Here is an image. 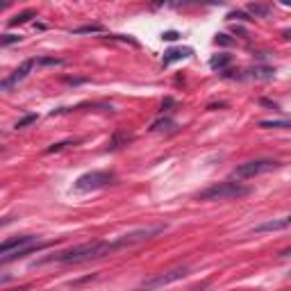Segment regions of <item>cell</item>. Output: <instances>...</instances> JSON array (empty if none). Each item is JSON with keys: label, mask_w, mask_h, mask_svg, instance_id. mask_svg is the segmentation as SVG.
<instances>
[{"label": "cell", "mask_w": 291, "mask_h": 291, "mask_svg": "<svg viewBox=\"0 0 291 291\" xmlns=\"http://www.w3.org/2000/svg\"><path fill=\"white\" fill-rule=\"evenodd\" d=\"M193 55V50L191 48H171L164 53V59H162V66H171L173 62H182V59L191 57Z\"/></svg>", "instance_id": "9"}, {"label": "cell", "mask_w": 291, "mask_h": 291, "mask_svg": "<svg viewBox=\"0 0 291 291\" xmlns=\"http://www.w3.org/2000/svg\"><path fill=\"white\" fill-rule=\"evenodd\" d=\"M21 39H23L21 34H3V36H0V48H3V45H14V43H18Z\"/></svg>", "instance_id": "17"}, {"label": "cell", "mask_w": 291, "mask_h": 291, "mask_svg": "<svg viewBox=\"0 0 291 291\" xmlns=\"http://www.w3.org/2000/svg\"><path fill=\"white\" fill-rule=\"evenodd\" d=\"M36 241H41L39 236L34 234H23V236H9V239L0 241V257L7 253H14V250L23 248V246H30V244H36Z\"/></svg>", "instance_id": "8"}, {"label": "cell", "mask_w": 291, "mask_h": 291, "mask_svg": "<svg viewBox=\"0 0 291 291\" xmlns=\"http://www.w3.org/2000/svg\"><path fill=\"white\" fill-rule=\"evenodd\" d=\"M73 143V141H62V143H55V146H50V148L48 150H45V153H59V150H62V148H66V146H71Z\"/></svg>", "instance_id": "21"}, {"label": "cell", "mask_w": 291, "mask_h": 291, "mask_svg": "<svg viewBox=\"0 0 291 291\" xmlns=\"http://www.w3.org/2000/svg\"><path fill=\"white\" fill-rule=\"evenodd\" d=\"M289 227V218H277V221H266V223H262V225H257L255 227V234H259V232H275V230H286Z\"/></svg>", "instance_id": "10"}, {"label": "cell", "mask_w": 291, "mask_h": 291, "mask_svg": "<svg viewBox=\"0 0 291 291\" xmlns=\"http://www.w3.org/2000/svg\"><path fill=\"white\" fill-rule=\"evenodd\" d=\"M230 62H232L230 55H216V57L209 59V68H214V71H221V68H225Z\"/></svg>", "instance_id": "13"}, {"label": "cell", "mask_w": 291, "mask_h": 291, "mask_svg": "<svg viewBox=\"0 0 291 291\" xmlns=\"http://www.w3.org/2000/svg\"><path fill=\"white\" fill-rule=\"evenodd\" d=\"M250 186L248 184H241V182H218V184H212L209 189L200 191L196 198L198 200H230V198H244V196L250 193Z\"/></svg>", "instance_id": "2"}, {"label": "cell", "mask_w": 291, "mask_h": 291, "mask_svg": "<svg viewBox=\"0 0 291 291\" xmlns=\"http://www.w3.org/2000/svg\"><path fill=\"white\" fill-rule=\"evenodd\" d=\"M282 164L275 162V159H250V162H244L241 166L234 168V177L236 180H250V177H257L262 173L275 171Z\"/></svg>", "instance_id": "4"}, {"label": "cell", "mask_w": 291, "mask_h": 291, "mask_svg": "<svg viewBox=\"0 0 291 291\" xmlns=\"http://www.w3.org/2000/svg\"><path fill=\"white\" fill-rule=\"evenodd\" d=\"M248 12L255 14V16H268V7L266 5H248Z\"/></svg>", "instance_id": "19"}, {"label": "cell", "mask_w": 291, "mask_h": 291, "mask_svg": "<svg viewBox=\"0 0 291 291\" xmlns=\"http://www.w3.org/2000/svg\"><path fill=\"white\" fill-rule=\"evenodd\" d=\"M116 175L112 171H91L84 173L75 180V191H95V189H105V186L114 184Z\"/></svg>", "instance_id": "5"}, {"label": "cell", "mask_w": 291, "mask_h": 291, "mask_svg": "<svg viewBox=\"0 0 291 291\" xmlns=\"http://www.w3.org/2000/svg\"><path fill=\"white\" fill-rule=\"evenodd\" d=\"M168 107H173V98H166L162 103V112H168Z\"/></svg>", "instance_id": "25"}, {"label": "cell", "mask_w": 291, "mask_h": 291, "mask_svg": "<svg viewBox=\"0 0 291 291\" xmlns=\"http://www.w3.org/2000/svg\"><path fill=\"white\" fill-rule=\"evenodd\" d=\"M259 127H280V130H286L289 121H259Z\"/></svg>", "instance_id": "20"}, {"label": "cell", "mask_w": 291, "mask_h": 291, "mask_svg": "<svg viewBox=\"0 0 291 291\" xmlns=\"http://www.w3.org/2000/svg\"><path fill=\"white\" fill-rule=\"evenodd\" d=\"M9 282H14L12 275H0V284H9Z\"/></svg>", "instance_id": "26"}, {"label": "cell", "mask_w": 291, "mask_h": 291, "mask_svg": "<svg viewBox=\"0 0 291 291\" xmlns=\"http://www.w3.org/2000/svg\"><path fill=\"white\" fill-rule=\"evenodd\" d=\"M34 66H39V57H32V59H25V62L21 64V66L16 68V71L12 73V75L7 77V80L0 82V89H12V86H16L18 82H23L27 75H30V71Z\"/></svg>", "instance_id": "7"}, {"label": "cell", "mask_w": 291, "mask_h": 291, "mask_svg": "<svg viewBox=\"0 0 291 291\" xmlns=\"http://www.w3.org/2000/svg\"><path fill=\"white\" fill-rule=\"evenodd\" d=\"M36 16V12H32V9H27V12H23V14H18V16H14L12 21H9V25L12 27H16V25H23V23H27L30 18H34Z\"/></svg>", "instance_id": "15"}, {"label": "cell", "mask_w": 291, "mask_h": 291, "mask_svg": "<svg viewBox=\"0 0 291 291\" xmlns=\"http://www.w3.org/2000/svg\"><path fill=\"white\" fill-rule=\"evenodd\" d=\"M227 18H230V21H250L248 18V14H244V12H232V14H227Z\"/></svg>", "instance_id": "22"}, {"label": "cell", "mask_w": 291, "mask_h": 291, "mask_svg": "<svg viewBox=\"0 0 291 291\" xmlns=\"http://www.w3.org/2000/svg\"><path fill=\"white\" fill-rule=\"evenodd\" d=\"M186 271H189V268H186V266H177V268H173V271L159 273V275L150 277V280H143V282H141V286H143V289H159V286L173 284V282L182 280V277L186 275Z\"/></svg>", "instance_id": "6"}, {"label": "cell", "mask_w": 291, "mask_h": 291, "mask_svg": "<svg viewBox=\"0 0 291 291\" xmlns=\"http://www.w3.org/2000/svg\"><path fill=\"white\" fill-rule=\"evenodd\" d=\"M36 118H39L36 114H27V116H23L14 127H16V130H23V127H27V125H32V123H36Z\"/></svg>", "instance_id": "18"}, {"label": "cell", "mask_w": 291, "mask_h": 291, "mask_svg": "<svg viewBox=\"0 0 291 291\" xmlns=\"http://www.w3.org/2000/svg\"><path fill=\"white\" fill-rule=\"evenodd\" d=\"M100 32H103L100 25H84V27H75L73 34H100Z\"/></svg>", "instance_id": "16"}, {"label": "cell", "mask_w": 291, "mask_h": 291, "mask_svg": "<svg viewBox=\"0 0 291 291\" xmlns=\"http://www.w3.org/2000/svg\"><path fill=\"white\" fill-rule=\"evenodd\" d=\"M273 68H264V66H257L250 71V77H255V80H271L273 77Z\"/></svg>", "instance_id": "14"}, {"label": "cell", "mask_w": 291, "mask_h": 291, "mask_svg": "<svg viewBox=\"0 0 291 291\" xmlns=\"http://www.w3.org/2000/svg\"><path fill=\"white\" fill-rule=\"evenodd\" d=\"M173 127H175V123H173L171 118H157V121L150 125V130L153 132H171Z\"/></svg>", "instance_id": "12"}, {"label": "cell", "mask_w": 291, "mask_h": 291, "mask_svg": "<svg viewBox=\"0 0 291 291\" xmlns=\"http://www.w3.org/2000/svg\"><path fill=\"white\" fill-rule=\"evenodd\" d=\"M109 253H116L114 248V241H86V244L73 246L68 250H62V253H55L50 257H43L34 264V266H41V264H82V262H91V259H100L107 257Z\"/></svg>", "instance_id": "1"}, {"label": "cell", "mask_w": 291, "mask_h": 291, "mask_svg": "<svg viewBox=\"0 0 291 291\" xmlns=\"http://www.w3.org/2000/svg\"><path fill=\"white\" fill-rule=\"evenodd\" d=\"M216 43H221V45H230V43H232V39H227V34H218V36H216Z\"/></svg>", "instance_id": "24"}, {"label": "cell", "mask_w": 291, "mask_h": 291, "mask_svg": "<svg viewBox=\"0 0 291 291\" xmlns=\"http://www.w3.org/2000/svg\"><path fill=\"white\" fill-rule=\"evenodd\" d=\"M9 221H12V218H5V221H0V225H5V223H9Z\"/></svg>", "instance_id": "27"}, {"label": "cell", "mask_w": 291, "mask_h": 291, "mask_svg": "<svg viewBox=\"0 0 291 291\" xmlns=\"http://www.w3.org/2000/svg\"><path fill=\"white\" fill-rule=\"evenodd\" d=\"M130 139H132L130 134H125V132L118 130L116 134L112 136V141H109V150H116V148H121V146H127V141H130Z\"/></svg>", "instance_id": "11"}, {"label": "cell", "mask_w": 291, "mask_h": 291, "mask_svg": "<svg viewBox=\"0 0 291 291\" xmlns=\"http://www.w3.org/2000/svg\"><path fill=\"white\" fill-rule=\"evenodd\" d=\"M164 230H166V225L139 227V230H134V232H127V234H123V236H118V239H114V248H116V250L132 248V246H136V244H143V241H148V239H153V236L162 234Z\"/></svg>", "instance_id": "3"}, {"label": "cell", "mask_w": 291, "mask_h": 291, "mask_svg": "<svg viewBox=\"0 0 291 291\" xmlns=\"http://www.w3.org/2000/svg\"><path fill=\"white\" fill-rule=\"evenodd\" d=\"M177 36H180V34H177V32H173V30H171V32H164V34H162V39H164V41H175Z\"/></svg>", "instance_id": "23"}]
</instances>
